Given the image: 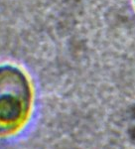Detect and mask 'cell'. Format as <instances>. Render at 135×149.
Returning a JSON list of instances; mask_svg holds the SVG:
<instances>
[{
    "label": "cell",
    "instance_id": "cell-1",
    "mask_svg": "<svg viewBox=\"0 0 135 149\" xmlns=\"http://www.w3.org/2000/svg\"><path fill=\"white\" fill-rule=\"evenodd\" d=\"M31 93L28 80L13 67L0 68V127L15 125L27 114Z\"/></svg>",
    "mask_w": 135,
    "mask_h": 149
}]
</instances>
